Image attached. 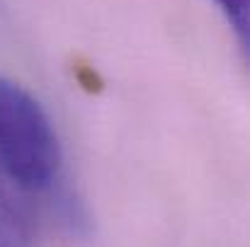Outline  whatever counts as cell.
<instances>
[{
    "instance_id": "cell-1",
    "label": "cell",
    "mask_w": 250,
    "mask_h": 247,
    "mask_svg": "<svg viewBox=\"0 0 250 247\" xmlns=\"http://www.w3.org/2000/svg\"><path fill=\"white\" fill-rule=\"evenodd\" d=\"M61 167V143L46 109L0 76V172L27 191L46 189Z\"/></svg>"
},
{
    "instance_id": "cell-3",
    "label": "cell",
    "mask_w": 250,
    "mask_h": 247,
    "mask_svg": "<svg viewBox=\"0 0 250 247\" xmlns=\"http://www.w3.org/2000/svg\"><path fill=\"white\" fill-rule=\"evenodd\" d=\"M214 2L221 10L224 19L236 32L241 46L246 49L248 46V37H250V0H214Z\"/></svg>"
},
{
    "instance_id": "cell-2",
    "label": "cell",
    "mask_w": 250,
    "mask_h": 247,
    "mask_svg": "<svg viewBox=\"0 0 250 247\" xmlns=\"http://www.w3.org/2000/svg\"><path fill=\"white\" fill-rule=\"evenodd\" d=\"M27 194L0 172V247H34L37 213Z\"/></svg>"
}]
</instances>
